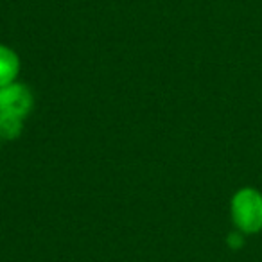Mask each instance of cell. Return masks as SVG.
<instances>
[{
	"mask_svg": "<svg viewBox=\"0 0 262 262\" xmlns=\"http://www.w3.org/2000/svg\"><path fill=\"white\" fill-rule=\"evenodd\" d=\"M230 217L244 235L262 232V192L255 187H241L230 200Z\"/></svg>",
	"mask_w": 262,
	"mask_h": 262,
	"instance_id": "6da1fadb",
	"label": "cell"
},
{
	"mask_svg": "<svg viewBox=\"0 0 262 262\" xmlns=\"http://www.w3.org/2000/svg\"><path fill=\"white\" fill-rule=\"evenodd\" d=\"M34 108V95L29 86L20 81L0 88V113L27 119Z\"/></svg>",
	"mask_w": 262,
	"mask_h": 262,
	"instance_id": "7a4b0ae2",
	"label": "cell"
},
{
	"mask_svg": "<svg viewBox=\"0 0 262 262\" xmlns=\"http://www.w3.org/2000/svg\"><path fill=\"white\" fill-rule=\"evenodd\" d=\"M20 67L22 63L18 52L13 51L9 45L0 43V88L18 81Z\"/></svg>",
	"mask_w": 262,
	"mask_h": 262,
	"instance_id": "3957f363",
	"label": "cell"
},
{
	"mask_svg": "<svg viewBox=\"0 0 262 262\" xmlns=\"http://www.w3.org/2000/svg\"><path fill=\"white\" fill-rule=\"evenodd\" d=\"M26 119L0 113V140H16L24 131Z\"/></svg>",
	"mask_w": 262,
	"mask_h": 262,
	"instance_id": "277c9868",
	"label": "cell"
},
{
	"mask_svg": "<svg viewBox=\"0 0 262 262\" xmlns=\"http://www.w3.org/2000/svg\"><path fill=\"white\" fill-rule=\"evenodd\" d=\"M244 233L239 232V230H233V232L228 233V237H226V244H228L232 250H241V248L244 246Z\"/></svg>",
	"mask_w": 262,
	"mask_h": 262,
	"instance_id": "5b68a950",
	"label": "cell"
}]
</instances>
